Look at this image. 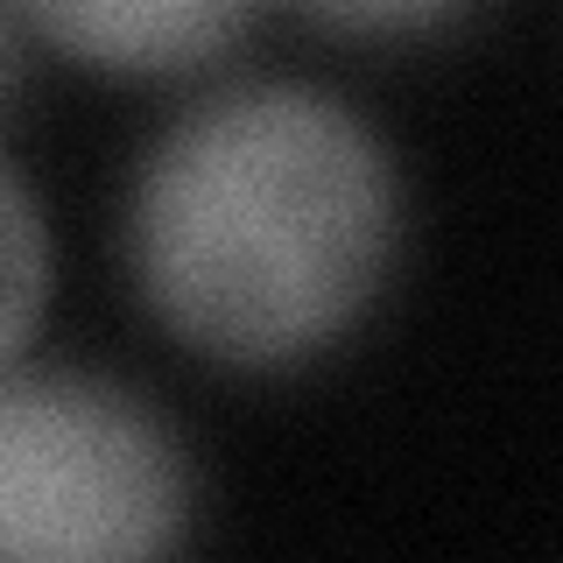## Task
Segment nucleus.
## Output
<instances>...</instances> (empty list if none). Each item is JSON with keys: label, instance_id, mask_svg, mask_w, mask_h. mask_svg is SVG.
I'll return each mask as SVG.
<instances>
[{"label": "nucleus", "instance_id": "2", "mask_svg": "<svg viewBox=\"0 0 563 563\" xmlns=\"http://www.w3.org/2000/svg\"><path fill=\"white\" fill-rule=\"evenodd\" d=\"M176 437L78 374H0V556H155L184 536Z\"/></svg>", "mask_w": 563, "mask_h": 563}, {"label": "nucleus", "instance_id": "3", "mask_svg": "<svg viewBox=\"0 0 563 563\" xmlns=\"http://www.w3.org/2000/svg\"><path fill=\"white\" fill-rule=\"evenodd\" d=\"M35 35L113 78H163L219 57L261 0H14Z\"/></svg>", "mask_w": 563, "mask_h": 563}, {"label": "nucleus", "instance_id": "6", "mask_svg": "<svg viewBox=\"0 0 563 563\" xmlns=\"http://www.w3.org/2000/svg\"><path fill=\"white\" fill-rule=\"evenodd\" d=\"M8 57H14V35H8V14H0V78H8Z\"/></svg>", "mask_w": 563, "mask_h": 563}, {"label": "nucleus", "instance_id": "5", "mask_svg": "<svg viewBox=\"0 0 563 563\" xmlns=\"http://www.w3.org/2000/svg\"><path fill=\"white\" fill-rule=\"evenodd\" d=\"M289 8L331 35H409L451 22L465 0H289Z\"/></svg>", "mask_w": 563, "mask_h": 563}, {"label": "nucleus", "instance_id": "1", "mask_svg": "<svg viewBox=\"0 0 563 563\" xmlns=\"http://www.w3.org/2000/svg\"><path fill=\"white\" fill-rule=\"evenodd\" d=\"M395 211V163L352 106L310 85H233L148 148L128 268L184 345L289 366L374 303Z\"/></svg>", "mask_w": 563, "mask_h": 563}, {"label": "nucleus", "instance_id": "4", "mask_svg": "<svg viewBox=\"0 0 563 563\" xmlns=\"http://www.w3.org/2000/svg\"><path fill=\"white\" fill-rule=\"evenodd\" d=\"M49 296V233L43 211L22 190V176L0 163V366L14 360V345L35 331Z\"/></svg>", "mask_w": 563, "mask_h": 563}]
</instances>
